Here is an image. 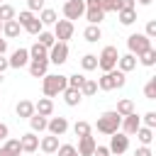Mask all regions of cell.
<instances>
[{
    "label": "cell",
    "instance_id": "cell-7",
    "mask_svg": "<svg viewBox=\"0 0 156 156\" xmlns=\"http://www.w3.org/2000/svg\"><path fill=\"white\" fill-rule=\"evenodd\" d=\"M68 61V41H54V46L49 49V63H66Z\"/></svg>",
    "mask_w": 156,
    "mask_h": 156
},
{
    "label": "cell",
    "instance_id": "cell-36",
    "mask_svg": "<svg viewBox=\"0 0 156 156\" xmlns=\"http://www.w3.org/2000/svg\"><path fill=\"white\" fill-rule=\"evenodd\" d=\"M66 83H68V88H78V90H80V85L85 83V76H83V73H73V76H66Z\"/></svg>",
    "mask_w": 156,
    "mask_h": 156
},
{
    "label": "cell",
    "instance_id": "cell-49",
    "mask_svg": "<svg viewBox=\"0 0 156 156\" xmlns=\"http://www.w3.org/2000/svg\"><path fill=\"white\" fill-rule=\"evenodd\" d=\"M10 68V63H7V58H5V54H0V73H5Z\"/></svg>",
    "mask_w": 156,
    "mask_h": 156
},
{
    "label": "cell",
    "instance_id": "cell-5",
    "mask_svg": "<svg viewBox=\"0 0 156 156\" xmlns=\"http://www.w3.org/2000/svg\"><path fill=\"white\" fill-rule=\"evenodd\" d=\"M127 46H129V54L139 56L141 51H146V49L151 46V39H149L144 32H134V34L127 37Z\"/></svg>",
    "mask_w": 156,
    "mask_h": 156
},
{
    "label": "cell",
    "instance_id": "cell-10",
    "mask_svg": "<svg viewBox=\"0 0 156 156\" xmlns=\"http://www.w3.org/2000/svg\"><path fill=\"white\" fill-rule=\"evenodd\" d=\"M83 12H85V2L83 0H66L63 2V17L66 20H80L83 17Z\"/></svg>",
    "mask_w": 156,
    "mask_h": 156
},
{
    "label": "cell",
    "instance_id": "cell-54",
    "mask_svg": "<svg viewBox=\"0 0 156 156\" xmlns=\"http://www.w3.org/2000/svg\"><path fill=\"white\" fill-rule=\"evenodd\" d=\"M0 32H2V22H0Z\"/></svg>",
    "mask_w": 156,
    "mask_h": 156
},
{
    "label": "cell",
    "instance_id": "cell-53",
    "mask_svg": "<svg viewBox=\"0 0 156 156\" xmlns=\"http://www.w3.org/2000/svg\"><path fill=\"white\" fill-rule=\"evenodd\" d=\"M2 80H5V76H2V73H0V85H2Z\"/></svg>",
    "mask_w": 156,
    "mask_h": 156
},
{
    "label": "cell",
    "instance_id": "cell-22",
    "mask_svg": "<svg viewBox=\"0 0 156 156\" xmlns=\"http://www.w3.org/2000/svg\"><path fill=\"white\" fill-rule=\"evenodd\" d=\"M20 32H22V27H20L17 20H7V22H2V34H5L7 39H17Z\"/></svg>",
    "mask_w": 156,
    "mask_h": 156
},
{
    "label": "cell",
    "instance_id": "cell-29",
    "mask_svg": "<svg viewBox=\"0 0 156 156\" xmlns=\"http://www.w3.org/2000/svg\"><path fill=\"white\" fill-rule=\"evenodd\" d=\"M27 51H29V58H49V49H46V46H41L39 41H34Z\"/></svg>",
    "mask_w": 156,
    "mask_h": 156
},
{
    "label": "cell",
    "instance_id": "cell-51",
    "mask_svg": "<svg viewBox=\"0 0 156 156\" xmlns=\"http://www.w3.org/2000/svg\"><path fill=\"white\" fill-rule=\"evenodd\" d=\"M7 51V39H0V54Z\"/></svg>",
    "mask_w": 156,
    "mask_h": 156
},
{
    "label": "cell",
    "instance_id": "cell-16",
    "mask_svg": "<svg viewBox=\"0 0 156 156\" xmlns=\"http://www.w3.org/2000/svg\"><path fill=\"white\" fill-rule=\"evenodd\" d=\"M95 136H90V134H85V136H78V146H76V151L80 154V156H93V151H95Z\"/></svg>",
    "mask_w": 156,
    "mask_h": 156
},
{
    "label": "cell",
    "instance_id": "cell-41",
    "mask_svg": "<svg viewBox=\"0 0 156 156\" xmlns=\"http://www.w3.org/2000/svg\"><path fill=\"white\" fill-rule=\"evenodd\" d=\"M41 29H44V24L39 22V17H34V20H32V22H29V24L24 27V32H29V34H34V37H37V34H39Z\"/></svg>",
    "mask_w": 156,
    "mask_h": 156
},
{
    "label": "cell",
    "instance_id": "cell-23",
    "mask_svg": "<svg viewBox=\"0 0 156 156\" xmlns=\"http://www.w3.org/2000/svg\"><path fill=\"white\" fill-rule=\"evenodd\" d=\"M83 39L90 41V44L100 41V39H102V29H100V24H88V27L83 29Z\"/></svg>",
    "mask_w": 156,
    "mask_h": 156
},
{
    "label": "cell",
    "instance_id": "cell-20",
    "mask_svg": "<svg viewBox=\"0 0 156 156\" xmlns=\"http://www.w3.org/2000/svg\"><path fill=\"white\" fill-rule=\"evenodd\" d=\"M34 112L41 115V117H51V112H54V102H51V98H39V100L34 102Z\"/></svg>",
    "mask_w": 156,
    "mask_h": 156
},
{
    "label": "cell",
    "instance_id": "cell-42",
    "mask_svg": "<svg viewBox=\"0 0 156 156\" xmlns=\"http://www.w3.org/2000/svg\"><path fill=\"white\" fill-rule=\"evenodd\" d=\"M117 10H134V0H115V12Z\"/></svg>",
    "mask_w": 156,
    "mask_h": 156
},
{
    "label": "cell",
    "instance_id": "cell-24",
    "mask_svg": "<svg viewBox=\"0 0 156 156\" xmlns=\"http://www.w3.org/2000/svg\"><path fill=\"white\" fill-rule=\"evenodd\" d=\"M39 149H41L44 154H56V149H58V136L49 134V136L39 139Z\"/></svg>",
    "mask_w": 156,
    "mask_h": 156
},
{
    "label": "cell",
    "instance_id": "cell-55",
    "mask_svg": "<svg viewBox=\"0 0 156 156\" xmlns=\"http://www.w3.org/2000/svg\"><path fill=\"white\" fill-rule=\"evenodd\" d=\"M24 156H34V154H24Z\"/></svg>",
    "mask_w": 156,
    "mask_h": 156
},
{
    "label": "cell",
    "instance_id": "cell-32",
    "mask_svg": "<svg viewBox=\"0 0 156 156\" xmlns=\"http://www.w3.org/2000/svg\"><path fill=\"white\" fill-rule=\"evenodd\" d=\"M119 117H124V115H129V112H134V102L129 100V98H122L119 102H117V110H115Z\"/></svg>",
    "mask_w": 156,
    "mask_h": 156
},
{
    "label": "cell",
    "instance_id": "cell-8",
    "mask_svg": "<svg viewBox=\"0 0 156 156\" xmlns=\"http://www.w3.org/2000/svg\"><path fill=\"white\" fill-rule=\"evenodd\" d=\"M107 149H110V154H117V156L124 154L129 149V134H124V132L117 129L115 134H110V146Z\"/></svg>",
    "mask_w": 156,
    "mask_h": 156
},
{
    "label": "cell",
    "instance_id": "cell-31",
    "mask_svg": "<svg viewBox=\"0 0 156 156\" xmlns=\"http://www.w3.org/2000/svg\"><path fill=\"white\" fill-rule=\"evenodd\" d=\"M58 17H56V10H51V7H44V10H39V22L41 24H54Z\"/></svg>",
    "mask_w": 156,
    "mask_h": 156
},
{
    "label": "cell",
    "instance_id": "cell-17",
    "mask_svg": "<svg viewBox=\"0 0 156 156\" xmlns=\"http://www.w3.org/2000/svg\"><path fill=\"white\" fill-rule=\"evenodd\" d=\"M61 95H63V102H66L68 107H76V105H80V100H83L80 90H78V88H68V85L63 88V93H61Z\"/></svg>",
    "mask_w": 156,
    "mask_h": 156
},
{
    "label": "cell",
    "instance_id": "cell-19",
    "mask_svg": "<svg viewBox=\"0 0 156 156\" xmlns=\"http://www.w3.org/2000/svg\"><path fill=\"white\" fill-rule=\"evenodd\" d=\"M117 68H119L122 73L134 71V68H136V56H134V54H122V56L117 58Z\"/></svg>",
    "mask_w": 156,
    "mask_h": 156
},
{
    "label": "cell",
    "instance_id": "cell-11",
    "mask_svg": "<svg viewBox=\"0 0 156 156\" xmlns=\"http://www.w3.org/2000/svg\"><path fill=\"white\" fill-rule=\"evenodd\" d=\"M46 129H49V134H54V136H63V134L68 132V119H66V117H51V119L46 122Z\"/></svg>",
    "mask_w": 156,
    "mask_h": 156
},
{
    "label": "cell",
    "instance_id": "cell-9",
    "mask_svg": "<svg viewBox=\"0 0 156 156\" xmlns=\"http://www.w3.org/2000/svg\"><path fill=\"white\" fill-rule=\"evenodd\" d=\"M73 32H76V27H73L71 20H56L54 22V37H56V41H68L73 37Z\"/></svg>",
    "mask_w": 156,
    "mask_h": 156
},
{
    "label": "cell",
    "instance_id": "cell-14",
    "mask_svg": "<svg viewBox=\"0 0 156 156\" xmlns=\"http://www.w3.org/2000/svg\"><path fill=\"white\" fill-rule=\"evenodd\" d=\"M20 146H22V154H34L39 149V136L34 132H27L20 136Z\"/></svg>",
    "mask_w": 156,
    "mask_h": 156
},
{
    "label": "cell",
    "instance_id": "cell-37",
    "mask_svg": "<svg viewBox=\"0 0 156 156\" xmlns=\"http://www.w3.org/2000/svg\"><path fill=\"white\" fill-rule=\"evenodd\" d=\"M34 17H37V15H34L32 10H22V12H20V17H15V20H17V22H20V27L24 29V27H27V24H29Z\"/></svg>",
    "mask_w": 156,
    "mask_h": 156
},
{
    "label": "cell",
    "instance_id": "cell-47",
    "mask_svg": "<svg viewBox=\"0 0 156 156\" xmlns=\"http://www.w3.org/2000/svg\"><path fill=\"white\" fill-rule=\"evenodd\" d=\"M93 156H110V149H107V146H100V144H95V151H93Z\"/></svg>",
    "mask_w": 156,
    "mask_h": 156
},
{
    "label": "cell",
    "instance_id": "cell-28",
    "mask_svg": "<svg viewBox=\"0 0 156 156\" xmlns=\"http://www.w3.org/2000/svg\"><path fill=\"white\" fill-rule=\"evenodd\" d=\"M117 17H119V24L129 27L136 22V10H117Z\"/></svg>",
    "mask_w": 156,
    "mask_h": 156
},
{
    "label": "cell",
    "instance_id": "cell-56",
    "mask_svg": "<svg viewBox=\"0 0 156 156\" xmlns=\"http://www.w3.org/2000/svg\"><path fill=\"white\" fill-rule=\"evenodd\" d=\"M0 2H2V0H0Z\"/></svg>",
    "mask_w": 156,
    "mask_h": 156
},
{
    "label": "cell",
    "instance_id": "cell-6",
    "mask_svg": "<svg viewBox=\"0 0 156 156\" xmlns=\"http://www.w3.org/2000/svg\"><path fill=\"white\" fill-rule=\"evenodd\" d=\"M85 2V20H88V24H100L102 20H105V12H102V7H100V0H83Z\"/></svg>",
    "mask_w": 156,
    "mask_h": 156
},
{
    "label": "cell",
    "instance_id": "cell-4",
    "mask_svg": "<svg viewBox=\"0 0 156 156\" xmlns=\"http://www.w3.org/2000/svg\"><path fill=\"white\" fill-rule=\"evenodd\" d=\"M117 58H119V51H117V46H105L102 51H100V56H98V68L105 73V71H112V68H117Z\"/></svg>",
    "mask_w": 156,
    "mask_h": 156
},
{
    "label": "cell",
    "instance_id": "cell-46",
    "mask_svg": "<svg viewBox=\"0 0 156 156\" xmlns=\"http://www.w3.org/2000/svg\"><path fill=\"white\" fill-rule=\"evenodd\" d=\"M100 7H102L105 15L107 12H115V0H100Z\"/></svg>",
    "mask_w": 156,
    "mask_h": 156
},
{
    "label": "cell",
    "instance_id": "cell-35",
    "mask_svg": "<svg viewBox=\"0 0 156 156\" xmlns=\"http://www.w3.org/2000/svg\"><path fill=\"white\" fill-rule=\"evenodd\" d=\"M7 20H15V7L7 2H0V22H7Z\"/></svg>",
    "mask_w": 156,
    "mask_h": 156
},
{
    "label": "cell",
    "instance_id": "cell-25",
    "mask_svg": "<svg viewBox=\"0 0 156 156\" xmlns=\"http://www.w3.org/2000/svg\"><path fill=\"white\" fill-rule=\"evenodd\" d=\"M136 58H139V63H141V66L151 68V66L156 63V49H154V46H149V49H146V51H141Z\"/></svg>",
    "mask_w": 156,
    "mask_h": 156
},
{
    "label": "cell",
    "instance_id": "cell-12",
    "mask_svg": "<svg viewBox=\"0 0 156 156\" xmlns=\"http://www.w3.org/2000/svg\"><path fill=\"white\" fill-rule=\"evenodd\" d=\"M29 73L32 78H44L46 71H49V58H29Z\"/></svg>",
    "mask_w": 156,
    "mask_h": 156
},
{
    "label": "cell",
    "instance_id": "cell-33",
    "mask_svg": "<svg viewBox=\"0 0 156 156\" xmlns=\"http://www.w3.org/2000/svg\"><path fill=\"white\" fill-rule=\"evenodd\" d=\"M37 41H39L41 46L51 49V46H54V41H56V37H54V32H44V29H41V32L37 34Z\"/></svg>",
    "mask_w": 156,
    "mask_h": 156
},
{
    "label": "cell",
    "instance_id": "cell-15",
    "mask_svg": "<svg viewBox=\"0 0 156 156\" xmlns=\"http://www.w3.org/2000/svg\"><path fill=\"white\" fill-rule=\"evenodd\" d=\"M7 63H10V68H24L29 63V51L27 49H15L12 56L7 58Z\"/></svg>",
    "mask_w": 156,
    "mask_h": 156
},
{
    "label": "cell",
    "instance_id": "cell-34",
    "mask_svg": "<svg viewBox=\"0 0 156 156\" xmlns=\"http://www.w3.org/2000/svg\"><path fill=\"white\" fill-rule=\"evenodd\" d=\"M80 68H83V71H95V68H98V56H95V54H85V56L80 58Z\"/></svg>",
    "mask_w": 156,
    "mask_h": 156
},
{
    "label": "cell",
    "instance_id": "cell-45",
    "mask_svg": "<svg viewBox=\"0 0 156 156\" xmlns=\"http://www.w3.org/2000/svg\"><path fill=\"white\" fill-rule=\"evenodd\" d=\"M27 7L32 12H39V10H44V0H27Z\"/></svg>",
    "mask_w": 156,
    "mask_h": 156
},
{
    "label": "cell",
    "instance_id": "cell-50",
    "mask_svg": "<svg viewBox=\"0 0 156 156\" xmlns=\"http://www.w3.org/2000/svg\"><path fill=\"white\" fill-rule=\"evenodd\" d=\"M7 134H10L7 124H5V122H0V139H7Z\"/></svg>",
    "mask_w": 156,
    "mask_h": 156
},
{
    "label": "cell",
    "instance_id": "cell-30",
    "mask_svg": "<svg viewBox=\"0 0 156 156\" xmlns=\"http://www.w3.org/2000/svg\"><path fill=\"white\" fill-rule=\"evenodd\" d=\"M98 93V80H93V78H85V83L80 85V95L83 98H93Z\"/></svg>",
    "mask_w": 156,
    "mask_h": 156
},
{
    "label": "cell",
    "instance_id": "cell-43",
    "mask_svg": "<svg viewBox=\"0 0 156 156\" xmlns=\"http://www.w3.org/2000/svg\"><path fill=\"white\" fill-rule=\"evenodd\" d=\"M141 122H144V127H156V112H146L144 117H141Z\"/></svg>",
    "mask_w": 156,
    "mask_h": 156
},
{
    "label": "cell",
    "instance_id": "cell-44",
    "mask_svg": "<svg viewBox=\"0 0 156 156\" xmlns=\"http://www.w3.org/2000/svg\"><path fill=\"white\" fill-rule=\"evenodd\" d=\"M144 34H146L149 39H154V37H156V20H149V22H146V29H144Z\"/></svg>",
    "mask_w": 156,
    "mask_h": 156
},
{
    "label": "cell",
    "instance_id": "cell-48",
    "mask_svg": "<svg viewBox=\"0 0 156 156\" xmlns=\"http://www.w3.org/2000/svg\"><path fill=\"white\" fill-rule=\"evenodd\" d=\"M134 156H154V151H151L149 146H144V144H141V146L134 151Z\"/></svg>",
    "mask_w": 156,
    "mask_h": 156
},
{
    "label": "cell",
    "instance_id": "cell-1",
    "mask_svg": "<svg viewBox=\"0 0 156 156\" xmlns=\"http://www.w3.org/2000/svg\"><path fill=\"white\" fill-rule=\"evenodd\" d=\"M127 83V73H122L119 68H112V71H105L100 78H98V90H115V88H124Z\"/></svg>",
    "mask_w": 156,
    "mask_h": 156
},
{
    "label": "cell",
    "instance_id": "cell-3",
    "mask_svg": "<svg viewBox=\"0 0 156 156\" xmlns=\"http://www.w3.org/2000/svg\"><path fill=\"white\" fill-rule=\"evenodd\" d=\"M119 124H122V117L115 112V110H107V112H102L100 117H98V122H95V127H98V132L100 134H115L117 129H119Z\"/></svg>",
    "mask_w": 156,
    "mask_h": 156
},
{
    "label": "cell",
    "instance_id": "cell-39",
    "mask_svg": "<svg viewBox=\"0 0 156 156\" xmlns=\"http://www.w3.org/2000/svg\"><path fill=\"white\" fill-rule=\"evenodd\" d=\"M56 154H58V156H80V154L76 151V146H73V144H58Z\"/></svg>",
    "mask_w": 156,
    "mask_h": 156
},
{
    "label": "cell",
    "instance_id": "cell-13",
    "mask_svg": "<svg viewBox=\"0 0 156 156\" xmlns=\"http://www.w3.org/2000/svg\"><path fill=\"white\" fill-rule=\"evenodd\" d=\"M119 127H122L124 134H134V132L141 127V117H139L136 112H129V115L122 117V124H119Z\"/></svg>",
    "mask_w": 156,
    "mask_h": 156
},
{
    "label": "cell",
    "instance_id": "cell-27",
    "mask_svg": "<svg viewBox=\"0 0 156 156\" xmlns=\"http://www.w3.org/2000/svg\"><path fill=\"white\" fill-rule=\"evenodd\" d=\"M134 134H136V139H139L144 146H149V144L154 141V129H151V127H144V124H141V127H139Z\"/></svg>",
    "mask_w": 156,
    "mask_h": 156
},
{
    "label": "cell",
    "instance_id": "cell-52",
    "mask_svg": "<svg viewBox=\"0 0 156 156\" xmlns=\"http://www.w3.org/2000/svg\"><path fill=\"white\" fill-rule=\"evenodd\" d=\"M151 2H154V0H139V5H144V7H146V5H151Z\"/></svg>",
    "mask_w": 156,
    "mask_h": 156
},
{
    "label": "cell",
    "instance_id": "cell-2",
    "mask_svg": "<svg viewBox=\"0 0 156 156\" xmlns=\"http://www.w3.org/2000/svg\"><path fill=\"white\" fill-rule=\"evenodd\" d=\"M66 85H68V83H66V76H61V73H46V76L41 78V93H44V98H56V95H61Z\"/></svg>",
    "mask_w": 156,
    "mask_h": 156
},
{
    "label": "cell",
    "instance_id": "cell-40",
    "mask_svg": "<svg viewBox=\"0 0 156 156\" xmlns=\"http://www.w3.org/2000/svg\"><path fill=\"white\" fill-rule=\"evenodd\" d=\"M73 134H76V136H85V134H90V124L83 122V119L76 122V124H73Z\"/></svg>",
    "mask_w": 156,
    "mask_h": 156
},
{
    "label": "cell",
    "instance_id": "cell-38",
    "mask_svg": "<svg viewBox=\"0 0 156 156\" xmlns=\"http://www.w3.org/2000/svg\"><path fill=\"white\" fill-rule=\"evenodd\" d=\"M144 98L146 100H156V78H149V83L144 85Z\"/></svg>",
    "mask_w": 156,
    "mask_h": 156
},
{
    "label": "cell",
    "instance_id": "cell-21",
    "mask_svg": "<svg viewBox=\"0 0 156 156\" xmlns=\"http://www.w3.org/2000/svg\"><path fill=\"white\" fill-rule=\"evenodd\" d=\"M15 112H17L20 119H29V117L34 115V102H32V100H20V102L15 105Z\"/></svg>",
    "mask_w": 156,
    "mask_h": 156
},
{
    "label": "cell",
    "instance_id": "cell-18",
    "mask_svg": "<svg viewBox=\"0 0 156 156\" xmlns=\"http://www.w3.org/2000/svg\"><path fill=\"white\" fill-rule=\"evenodd\" d=\"M20 154H22L20 139H5V144L0 146V156H20Z\"/></svg>",
    "mask_w": 156,
    "mask_h": 156
},
{
    "label": "cell",
    "instance_id": "cell-26",
    "mask_svg": "<svg viewBox=\"0 0 156 156\" xmlns=\"http://www.w3.org/2000/svg\"><path fill=\"white\" fill-rule=\"evenodd\" d=\"M46 122H49V119H46V117H41V115H37V112L29 117V127H32V132H34V134L44 132V129H46Z\"/></svg>",
    "mask_w": 156,
    "mask_h": 156
}]
</instances>
